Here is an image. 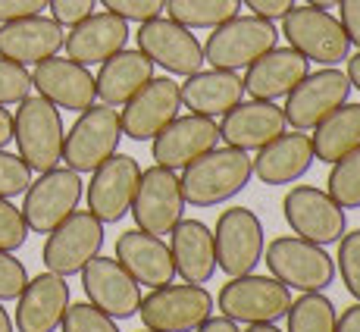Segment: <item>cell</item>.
I'll use <instances>...</instances> for the list:
<instances>
[{"label":"cell","mask_w":360,"mask_h":332,"mask_svg":"<svg viewBox=\"0 0 360 332\" xmlns=\"http://www.w3.org/2000/svg\"><path fill=\"white\" fill-rule=\"evenodd\" d=\"M254 176V163L248 151L238 148H213L204 157L191 160L182 170L179 182H182L185 204L191 207H217L223 200H232L235 195L248 189Z\"/></svg>","instance_id":"6da1fadb"},{"label":"cell","mask_w":360,"mask_h":332,"mask_svg":"<svg viewBox=\"0 0 360 332\" xmlns=\"http://www.w3.org/2000/svg\"><path fill=\"white\" fill-rule=\"evenodd\" d=\"M13 138H16L19 157L29 163L32 172H47L63 160V116L60 107H53L41 94H29L19 101V110L13 116Z\"/></svg>","instance_id":"7a4b0ae2"},{"label":"cell","mask_w":360,"mask_h":332,"mask_svg":"<svg viewBox=\"0 0 360 332\" xmlns=\"http://www.w3.org/2000/svg\"><path fill=\"white\" fill-rule=\"evenodd\" d=\"M263 254L269 273L295 292H326L335 279V260L326 254V248L301 235H279Z\"/></svg>","instance_id":"3957f363"},{"label":"cell","mask_w":360,"mask_h":332,"mask_svg":"<svg viewBox=\"0 0 360 332\" xmlns=\"http://www.w3.org/2000/svg\"><path fill=\"white\" fill-rule=\"evenodd\" d=\"M279 44V32L269 19L260 16H232L223 25H217L213 34L204 44V63L213 69H229V72H241L269 53Z\"/></svg>","instance_id":"277c9868"},{"label":"cell","mask_w":360,"mask_h":332,"mask_svg":"<svg viewBox=\"0 0 360 332\" xmlns=\"http://www.w3.org/2000/svg\"><path fill=\"white\" fill-rule=\"evenodd\" d=\"M122 122H120V110L107 107V103H91L88 110H82V116L72 122V129L63 138V160L69 170L82 172H94L103 160L120 151L122 141Z\"/></svg>","instance_id":"5b68a950"},{"label":"cell","mask_w":360,"mask_h":332,"mask_svg":"<svg viewBox=\"0 0 360 332\" xmlns=\"http://www.w3.org/2000/svg\"><path fill=\"white\" fill-rule=\"evenodd\" d=\"M217 307L235 323H276L292 307V288L276 276H232L217 295Z\"/></svg>","instance_id":"8992f818"},{"label":"cell","mask_w":360,"mask_h":332,"mask_svg":"<svg viewBox=\"0 0 360 332\" xmlns=\"http://www.w3.org/2000/svg\"><path fill=\"white\" fill-rule=\"evenodd\" d=\"M282 34L288 47H295L304 60L320 66H338L351 53V41L342 23L329 10H316V6L288 10V16L282 19Z\"/></svg>","instance_id":"52a82bcc"},{"label":"cell","mask_w":360,"mask_h":332,"mask_svg":"<svg viewBox=\"0 0 360 332\" xmlns=\"http://www.w3.org/2000/svg\"><path fill=\"white\" fill-rule=\"evenodd\" d=\"M213 245H217V267L229 279L254 273L263 260V251H266L260 217L248 207L223 210L217 219V229H213Z\"/></svg>","instance_id":"ba28073f"},{"label":"cell","mask_w":360,"mask_h":332,"mask_svg":"<svg viewBox=\"0 0 360 332\" xmlns=\"http://www.w3.org/2000/svg\"><path fill=\"white\" fill-rule=\"evenodd\" d=\"M213 295L204 286H163L154 288L148 298H141L138 314H141L144 329L154 332H195L207 317L213 314Z\"/></svg>","instance_id":"9c48e42d"},{"label":"cell","mask_w":360,"mask_h":332,"mask_svg":"<svg viewBox=\"0 0 360 332\" xmlns=\"http://www.w3.org/2000/svg\"><path fill=\"white\" fill-rule=\"evenodd\" d=\"M131 217L135 226L148 235H169L172 226L182 219L185 213V195H182V182H179L176 170H166V166H150L141 170L138 179V191L131 200Z\"/></svg>","instance_id":"30bf717a"},{"label":"cell","mask_w":360,"mask_h":332,"mask_svg":"<svg viewBox=\"0 0 360 332\" xmlns=\"http://www.w3.org/2000/svg\"><path fill=\"white\" fill-rule=\"evenodd\" d=\"M103 248V223L91 210H72L53 232H47L41 260L51 273L75 276Z\"/></svg>","instance_id":"8fae6325"},{"label":"cell","mask_w":360,"mask_h":332,"mask_svg":"<svg viewBox=\"0 0 360 332\" xmlns=\"http://www.w3.org/2000/svg\"><path fill=\"white\" fill-rule=\"evenodd\" d=\"M351 82L342 69L326 66L320 72H307L285 98V120L297 132H314L329 113L348 103Z\"/></svg>","instance_id":"7c38bea8"},{"label":"cell","mask_w":360,"mask_h":332,"mask_svg":"<svg viewBox=\"0 0 360 332\" xmlns=\"http://www.w3.org/2000/svg\"><path fill=\"white\" fill-rule=\"evenodd\" d=\"M82 200V176L75 170H53L41 172L38 179L25 189V204H22V217L25 226L32 232H53L69 213L79 207Z\"/></svg>","instance_id":"4fadbf2b"},{"label":"cell","mask_w":360,"mask_h":332,"mask_svg":"<svg viewBox=\"0 0 360 332\" xmlns=\"http://www.w3.org/2000/svg\"><path fill=\"white\" fill-rule=\"evenodd\" d=\"M282 213L295 235L323 248L338 245V238L348 232L345 210L329 198V191H320L314 185H295L282 200Z\"/></svg>","instance_id":"5bb4252c"},{"label":"cell","mask_w":360,"mask_h":332,"mask_svg":"<svg viewBox=\"0 0 360 332\" xmlns=\"http://www.w3.org/2000/svg\"><path fill=\"white\" fill-rule=\"evenodd\" d=\"M138 51L154 66H163L172 75H195L204 66V47L191 29L172 23L169 16H154L138 25Z\"/></svg>","instance_id":"9a60e30c"},{"label":"cell","mask_w":360,"mask_h":332,"mask_svg":"<svg viewBox=\"0 0 360 332\" xmlns=\"http://www.w3.org/2000/svg\"><path fill=\"white\" fill-rule=\"evenodd\" d=\"M138 179H141V163L129 154L116 151L110 160H103L91 172L88 182V210L101 219V223H120L131 210V200L138 191Z\"/></svg>","instance_id":"2e32d148"},{"label":"cell","mask_w":360,"mask_h":332,"mask_svg":"<svg viewBox=\"0 0 360 332\" xmlns=\"http://www.w3.org/2000/svg\"><path fill=\"white\" fill-rule=\"evenodd\" d=\"M179 110H182V94L176 82L169 75L150 79L135 98L122 103V135L131 141H154V135L176 120Z\"/></svg>","instance_id":"e0dca14e"},{"label":"cell","mask_w":360,"mask_h":332,"mask_svg":"<svg viewBox=\"0 0 360 332\" xmlns=\"http://www.w3.org/2000/svg\"><path fill=\"white\" fill-rule=\"evenodd\" d=\"M82 288L88 301L113 320H129L138 314L141 304V286L126 273L116 257H91L82 269Z\"/></svg>","instance_id":"ac0fdd59"},{"label":"cell","mask_w":360,"mask_h":332,"mask_svg":"<svg viewBox=\"0 0 360 332\" xmlns=\"http://www.w3.org/2000/svg\"><path fill=\"white\" fill-rule=\"evenodd\" d=\"M219 141V122L213 116H176L154 135V160L166 170H185L191 160L204 157Z\"/></svg>","instance_id":"d6986e66"},{"label":"cell","mask_w":360,"mask_h":332,"mask_svg":"<svg viewBox=\"0 0 360 332\" xmlns=\"http://www.w3.org/2000/svg\"><path fill=\"white\" fill-rule=\"evenodd\" d=\"M32 88H38L41 98H47L53 107L60 110H88L98 101V85H94V75L88 72V66L75 63V60H41L34 63L32 72Z\"/></svg>","instance_id":"ffe728a7"},{"label":"cell","mask_w":360,"mask_h":332,"mask_svg":"<svg viewBox=\"0 0 360 332\" xmlns=\"http://www.w3.org/2000/svg\"><path fill=\"white\" fill-rule=\"evenodd\" d=\"M288 132L285 110L276 107L273 101H241L229 113H223L219 122V141L238 151H260L273 138Z\"/></svg>","instance_id":"44dd1931"},{"label":"cell","mask_w":360,"mask_h":332,"mask_svg":"<svg viewBox=\"0 0 360 332\" xmlns=\"http://www.w3.org/2000/svg\"><path fill=\"white\" fill-rule=\"evenodd\" d=\"M126 44H129V23L110 10L91 13V16H85L82 23H75L63 41L66 57L82 66L103 63V60H110L113 53L126 51Z\"/></svg>","instance_id":"7402d4cb"},{"label":"cell","mask_w":360,"mask_h":332,"mask_svg":"<svg viewBox=\"0 0 360 332\" xmlns=\"http://www.w3.org/2000/svg\"><path fill=\"white\" fill-rule=\"evenodd\" d=\"M116 260L126 267V273L138 286L163 288L176 279L172 251L160 235H148L141 229H129L116 238Z\"/></svg>","instance_id":"603a6c76"},{"label":"cell","mask_w":360,"mask_h":332,"mask_svg":"<svg viewBox=\"0 0 360 332\" xmlns=\"http://www.w3.org/2000/svg\"><path fill=\"white\" fill-rule=\"evenodd\" d=\"M66 32L57 19L47 16H25V19H13L4 23L0 29V57L16 60V63L29 66L41 63V60H51L63 51Z\"/></svg>","instance_id":"cb8c5ba5"},{"label":"cell","mask_w":360,"mask_h":332,"mask_svg":"<svg viewBox=\"0 0 360 332\" xmlns=\"http://www.w3.org/2000/svg\"><path fill=\"white\" fill-rule=\"evenodd\" d=\"M16 329L19 332H53L63 323V314L69 307V286L66 276L41 273L34 276L22 295L16 298Z\"/></svg>","instance_id":"d4e9b609"},{"label":"cell","mask_w":360,"mask_h":332,"mask_svg":"<svg viewBox=\"0 0 360 332\" xmlns=\"http://www.w3.org/2000/svg\"><path fill=\"white\" fill-rule=\"evenodd\" d=\"M310 72V60H304L295 47H273L269 53H263L260 60H254L245 69V91L257 101H279L288 98L292 88L304 75Z\"/></svg>","instance_id":"484cf974"},{"label":"cell","mask_w":360,"mask_h":332,"mask_svg":"<svg viewBox=\"0 0 360 332\" xmlns=\"http://www.w3.org/2000/svg\"><path fill=\"white\" fill-rule=\"evenodd\" d=\"M314 141L304 132H282L269 144H263L254 157V176L263 185H292L301 176H307V170L314 166Z\"/></svg>","instance_id":"4316f807"},{"label":"cell","mask_w":360,"mask_h":332,"mask_svg":"<svg viewBox=\"0 0 360 332\" xmlns=\"http://www.w3.org/2000/svg\"><path fill=\"white\" fill-rule=\"evenodd\" d=\"M169 251L176 273L191 286H204L217 273V245L213 229L200 219H179L169 232Z\"/></svg>","instance_id":"83f0119b"},{"label":"cell","mask_w":360,"mask_h":332,"mask_svg":"<svg viewBox=\"0 0 360 332\" xmlns=\"http://www.w3.org/2000/svg\"><path fill=\"white\" fill-rule=\"evenodd\" d=\"M179 94H182V107H188L191 113L223 116L245 101V82L229 69H207V72L198 69L195 75H185Z\"/></svg>","instance_id":"f1b7e54d"},{"label":"cell","mask_w":360,"mask_h":332,"mask_svg":"<svg viewBox=\"0 0 360 332\" xmlns=\"http://www.w3.org/2000/svg\"><path fill=\"white\" fill-rule=\"evenodd\" d=\"M154 79V63L141 51H120L101 63V72L94 75L98 98L107 107H122Z\"/></svg>","instance_id":"f546056e"},{"label":"cell","mask_w":360,"mask_h":332,"mask_svg":"<svg viewBox=\"0 0 360 332\" xmlns=\"http://www.w3.org/2000/svg\"><path fill=\"white\" fill-rule=\"evenodd\" d=\"M314 157L323 163H335L345 154L360 148V103H342L314 129Z\"/></svg>","instance_id":"4dcf8cb0"},{"label":"cell","mask_w":360,"mask_h":332,"mask_svg":"<svg viewBox=\"0 0 360 332\" xmlns=\"http://www.w3.org/2000/svg\"><path fill=\"white\" fill-rule=\"evenodd\" d=\"M166 16L185 29H217L226 19L238 16L241 0H166Z\"/></svg>","instance_id":"1f68e13d"},{"label":"cell","mask_w":360,"mask_h":332,"mask_svg":"<svg viewBox=\"0 0 360 332\" xmlns=\"http://www.w3.org/2000/svg\"><path fill=\"white\" fill-rule=\"evenodd\" d=\"M288 332H335L338 310L323 292H301L288 307Z\"/></svg>","instance_id":"d6a6232c"},{"label":"cell","mask_w":360,"mask_h":332,"mask_svg":"<svg viewBox=\"0 0 360 332\" xmlns=\"http://www.w3.org/2000/svg\"><path fill=\"white\" fill-rule=\"evenodd\" d=\"M329 198L335 200L342 210H357L360 207V148L332 163Z\"/></svg>","instance_id":"836d02e7"},{"label":"cell","mask_w":360,"mask_h":332,"mask_svg":"<svg viewBox=\"0 0 360 332\" xmlns=\"http://www.w3.org/2000/svg\"><path fill=\"white\" fill-rule=\"evenodd\" d=\"M60 326H63V332H120L113 317H107L103 310H98L91 301L69 304Z\"/></svg>","instance_id":"e575fe53"},{"label":"cell","mask_w":360,"mask_h":332,"mask_svg":"<svg viewBox=\"0 0 360 332\" xmlns=\"http://www.w3.org/2000/svg\"><path fill=\"white\" fill-rule=\"evenodd\" d=\"M32 94V72L16 60L0 57V107L19 103Z\"/></svg>","instance_id":"d590c367"},{"label":"cell","mask_w":360,"mask_h":332,"mask_svg":"<svg viewBox=\"0 0 360 332\" xmlns=\"http://www.w3.org/2000/svg\"><path fill=\"white\" fill-rule=\"evenodd\" d=\"M338 273L351 295L360 301V229L345 232L338 238Z\"/></svg>","instance_id":"8d00e7d4"},{"label":"cell","mask_w":360,"mask_h":332,"mask_svg":"<svg viewBox=\"0 0 360 332\" xmlns=\"http://www.w3.org/2000/svg\"><path fill=\"white\" fill-rule=\"evenodd\" d=\"M32 185V170L19 154L0 148V198H16L25 195V189Z\"/></svg>","instance_id":"74e56055"},{"label":"cell","mask_w":360,"mask_h":332,"mask_svg":"<svg viewBox=\"0 0 360 332\" xmlns=\"http://www.w3.org/2000/svg\"><path fill=\"white\" fill-rule=\"evenodd\" d=\"M29 238V226L16 204H10V198H0V251H16Z\"/></svg>","instance_id":"f35d334b"},{"label":"cell","mask_w":360,"mask_h":332,"mask_svg":"<svg viewBox=\"0 0 360 332\" xmlns=\"http://www.w3.org/2000/svg\"><path fill=\"white\" fill-rule=\"evenodd\" d=\"M25 286H29L25 264L13 257V251H0V301H16Z\"/></svg>","instance_id":"ab89813d"},{"label":"cell","mask_w":360,"mask_h":332,"mask_svg":"<svg viewBox=\"0 0 360 332\" xmlns=\"http://www.w3.org/2000/svg\"><path fill=\"white\" fill-rule=\"evenodd\" d=\"M103 10L116 13L120 19H126V23H148V19L160 16L166 0H101Z\"/></svg>","instance_id":"60d3db41"},{"label":"cell","mask_w":360,"mask_h":332,"mask_svg":"<svg viewBox=\"0 0 360 332\" xmlns=\"http://www.w3.org/2000/svg\"><path fill=\"white\" fill-rule=\"evenodd\" d=\"M94 4H98V0H47V6H51V13H53L51 19H57L60 25H69V29H72L75 23H82L85 16H91Z\"/></svg>","instance_id":"b9f144b4"},{"label":"cell","mask_w":360,"mask_h":332,"mask_svg":"<svg viewBox=\"0 0 360 332\" xmlns=\"http://www.w3.org/2000/svg\"><path fill=\"white\" fill-rule=\"evenodd\" d=\"M41 10H47V0H0V23L38 16Z\"/></svg>","instance_id":"7bdbcfd3"},{"label":"cell","mask_w":360,"mask_h":332,"mask_svg":"<svg viewBox=\"0 0 360 332\" xmlns=\"http://www.w3.org/2000/svg\"><path fill=\"white\" fill-rule=\"evenodd\" d=\"M241 4H245L248 10L254 13V16L269 19V23H276V19H285L288 10H295V0H241Z\"/></svg>","instance_id":"ee69618b"},{"label":"cell","mask_w":360,"mask_h":332,"mask_svg":"<svg viewBox=\"0 0 360 332\" xmlns=\"http://www.w3.org/2000/svg\"><path fill=\"white\" fill-rule=\"evenodd\" d=\"M338 6H342V29L348 34L351 44L360 47V0H338Z\"/></svg>","instance_id":"f6af8a7d"},{"label":"cell","mask_w":360,"mask_h":332,"mask_svg":"<svg viewBox=\"0 0 360 332\" xmlns=\"http://www.w3.org/2000/svg\"><path fill=\"white\" fill-rule=\"evenodd\" d=\"M335 332H360V301L342 310V317H338V323H335Z\"/></svg>","instance_id":"bcb514c9"},{"label":"cell","mask_w":360,"mask_h":332,"mask_svg":"<svg viewBox=\"0 0 360 332\" xmlns=\"http://www.w3.org/2000/svg\"><path fill=\"white\" fill-rule=\"evenodd\" d=\"M195 332H241V329H238V323L235 320H229V317H213L210 314Z\"/></svg>","instance_id":"7dc6e473"},{"label":"cell","mask_w":360,"mask_h":332,"mask_svg":"<svg viewBox=\"0 0 360 332\" xmlns=\"http://www.w3.org/2000/svg\"><path fill=\"white\" fill-rule=\"evenodd\" d=\"M6 141H13V113L6 107H0V148Z\"/></svg>","instance_id":"c3c4849f"},{"label":"cell","mask_w":360,"mask_h":332,"mask_svg":"<svg viewBox=\"0 0 360 332\" xmlns=\"http://www.w3.org/2000/svg\"><path fill=\"white\" fill-rule=\"evenodd\" d=\"M348 82H351V88H357L360 91V53H354V57H348Z\"/></svg>","instance_id":"681fc988"},{"label":"cell","mask_w":360,"mask_h":332,"mask_svg":"<svg viewBox=\"0 0 360 332\" xmlns=\"http://www.w3.org/2000/svg\"><path fill=\"white\" fill-rule=\"evenodd\" d=\"M0 332H13V320H10V314H6L4 304H0Z\"/></svg>","instance_id":"f907efd6"},{"label":"cell","mask_w":360,"mask_h":332,"mask_svg":"<svg viewBox=\"0 0 360 332\" xmlns=\"http://www.w3.org/2000/svg\"><path fill=\"white\" fill-rule=\"evenodd\" d=\"M245 332H279V329H276V323H251Z\"/></svg>","instance_id":"816d5d0a"},{"label":"cell","mask_w":360,"mask_h":332,"mask_svg":"<svg viewBox=\"0 0 360 332\" xmlns=\"http://www.w3.org/2000/svg\"><path fill=\"white\" fill-rule=\"evenodd\" d=\"M307 4L316 10H332V6H338V0H307Z\"/></svg>","instance_id":"f5cc1de1"},{"label":"cell","mask_w":360,"mask_h":332,"mask_svg":"<svg viewBox=\"0 0 360 332\" xmlns=\"http://www.w3.org/2000/svg\"><path fill=\"white\" fill-rule=\"evenodd\" d=\"M141 332H154V329H141Z\"/></svg>","instance_id":"db71d44e"}]
</instances>
